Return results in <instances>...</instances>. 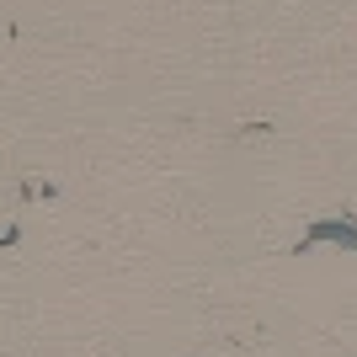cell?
<instances>
[{
    "mask_svg": "<svg viewBox=\"0 0 357 357\" xmlns=\"http://www.w3.org/2000/svg\"><path fill=\"white\" fill-rule=\"evenodd\" d=\"M314 245H342V251H357V219H352V213H336V219H314L294 251H298V256H310Z\"/></svg>",
    "mask_w": 357,
    "mask_h": 357,
    "instance_id": "6da1fadb",
    "label": "cell"
}]
</instances>
